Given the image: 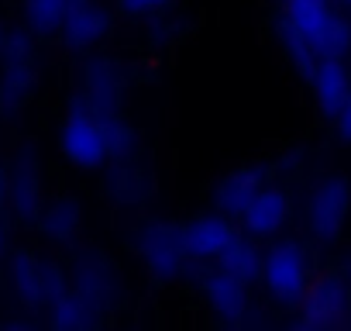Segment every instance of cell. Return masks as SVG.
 <instances>
[{
  "instance_id": "cell-24",
  "label": "cell",
  "mask_w": 351,
  "mask_h": 331,
  "mask_svg": "<svg viewBox=\"0 0 351 331\" xmlns=\"http://www.w3.org/2000/svg\"><path fill=\"white\" fill-rule=\"evenodd\" d=\"M172 0H117V8L131 18H145V14H158L162 8H169Z\"/></svg>"
},
{
  "instance_id": "cell-20",
  "label": "cell",
  "mask_w": 351,
  "mask_h": 331,
  "mask_svg": "<svg viewBox=\"0 0 351 331\" xmlns=\"http://www.w3.org/2000/svg\"><path fill=\"white\" fill-rule=\"evenodd\" d=\"M49 307H52V324L56 328H90L100 314V307L93 300H86L80 290H69V286Z\"/></svg>"
},
{
  "instance_id": "cell-18",
  "label": "cell",
  "mask_w": 351,
  "mask_h": 331,
  "mask_svg": "<svg viewBox=\"0 0 351 331\" xmlns=\"http://www.w3.org/2000/svg\"><path fill=\"white\" fill-rule=\"evenodd\" d=\"M80 221H83V211L69 197H59L52 204H42V211H38V228L52 242H73L76 231H80Z\"/></svg>"
},
{
  "instance_id": "cell-5",
  "label": "cell",
  "mask_w": 351,
  "mask_h": 331,
  "mask_svg": "<svg viewBox=\"0 0 351 331\" xmlns=\"http://www.w3.org/2000/svg\"><path fill=\"white\" fill-rule=\"evenodd\" d=\"M138 255L148 269L152 279L158 283H172L180 279L183 269H186V249H183V235L176 225L169 221H148L141 231H138Z\"/></svg>"
},
{
  "instance_id": "cell-28",
  "label": "cell",
  "mask_w": 351,
  "mask_h": 331,
  "mask_svg": "<svg viewBox=\"0 0 351 331\" xmlns=\"http://www.w3.org/2000/svg\"><path fill=\"white\" fill-rule=\"evenodd\" d=\"M4 42H8V35H4V32H0V52H4Z\"/></svg>"
},
{
  "instance_id": "cell-26",
  "label": "cell",
  "mask_w": 351,
  "mask_h": 331,
  "mask_svg": "<svg viewBox=\"0 0 351 331\" xmlns=\"http://www.w3.org/2000/svg\"><path fill=\"white\" fill-rule=\"evenodd\" d=\"M0 204H8V173H4V166H0Z\"/></svg>"
},
{
  "instance_id": "cell-2",
  "label": "cell",
  "mask_w": 351,
  "mask_h": 331,
  "mask_svg": "<svg viewBox=\"0 0 351 331\" xmlns=\"http://www.w3.org/2000/svg\"><path fill=\"white\" fill-rule=\"evenodd\" d=\"M258 279L265 283L269 297L279 304H300V297L306 293L310 279H313V262L303 242L296 238H282L276 242L269 252H262V273Z\"/></svg>"
},
{
  "instance_id": "cell-15",
  "label": "cell",
  "mask_w": 351,
  "mask_h": 331,
  "mask_svg": "<svg viewBox=\"0 0 351 331\" xmlns=\"http://www.w3.org/2000/svg\"><path fill=\"white\" fill-rule=\"evenodd\" d=\"M8 204L18 218H38L42 211V173L35 155H18L14 173L8 176Z\"/></svg>"
},
{
  "instance_id": "cell-10",
  "label": "cell",
  "mask_w": 351,
  "mask_h": 331,
  "mask_svg": "<svg viewBox=\"0 0 351 331\" xmlns=\"http://www.w3.org/2000/svg\"><path fill=\"white\" fill-rule=\"evenodd\" d=\"M289 194L282 190V187H272V183H265L252 201H248V207L234 218L238 221V228L248 235V238H272V235H279L282 228H286V221H289Z\"/></svg>"
},
{
  "instance_id": "cell-7",
  "label": "cell",
  "mask_w": 351,
  "mask_h": 331,
  "mask_svg": "<svg viewBox=\"0 0 351 331\" xmlns=\"http://www.w3.org/2000/svg\"><path fill=\"white\" fill-rule=\"evenodd\" d=\"M0 59H4V76H0V107L11 114V111L25 107V100L32 97V87H35V52H32L28 35H8Z\"/></svg>"
},
{
  "instance_id": "cell-27",
  "label": "cell",
  "mask_w": 351,
  "mask_h": 331,
  "mask_svg": "<svg viewBox=\"0 0 351 331\" xmlns=\"http://www.w3.org/2000/svg\"><path fill=\"white\" fill-rule=\"evenodd\" d=\"M4 249H8V228L0 225V255H4Z\"/></svg>"
},
{
  "instance_id": "cell-8",
  "label": "cell",
  "mask_w": 351,
  "mask_h": 331,
  "mask_svg": "<svg viewBox=\"0 0 351 331\" xmlns=\"http://www.w3.org/2000/svg\"><path fill=\"white\" fill-rule=\"evenodd\" d=\"M183 235V249H186V259L190 262H217V255L241 235V228L234 225V218L228 214H200L193 221H186L180 228Z\"/></svg>"
},
{
  "instance_id": "cell-17",
  "label": "cell",
  "mask_w": 351,
  "mask_h": 331,
  "mask_svg": "<svg viewBox=\"0 0 351 331\" xmlns=\"http://www.w3.org/2000/svg\"><path fill=\"white\" fill-rule=\"evenodd\" d=\"M73 290H80L86 300H93L100 310L114 300V293H117V279H114V269L104 262V259H97V255H90V259H83L80 262V269H76V286Z\"/></svg>"
},
{
  "instance_id": "cell-19",
  "label": "cell",
  "mask_w": 351,
  "mask_h": 331,
  "mask_svg": "<svg viewBox=\"0 0 351 331\" xmlns=\"http://www.w3.org/2000/svg\"><path fill=\"white\" fill-rule=\"evenodd\" d=\"M217 269H224L228 276H234V279H241V283H255L258 279V273H262V252L255 249V242L252 238H234L221 255H217V262H214Z\"/></svg>"
},
{
  "instance_id": "cell-25",
  "label": "cell",
  "mask_w": 351,
  "mask_h": 331,
  "mask_svg": "<svg viewBox=\"0 0 351 331\" xmlns=\"http://www.w3.org/2000/svg\"><path fill=\"white\" fill-rule=\"evenodd\" d=\"M330 121H334V131H337V138H341L344 145H351V90H348L344 104L337 107V114H334Z\"/></svg>"
},
{
  "instance_id": "cell-9",
  "label": "cell",
  "mask_w": 351,
  "mask_h": 331,
  "mask_svg": "<svg viewBox=\"0 0 351 331\" xmlns=\"http://www.w3.org/2000/svg\"><path fill=\"white\" fill-rule=\"evenodd\" d=\"M11 279H14V290L21 300L28 304H52L62 290H66V279H62V269L56 262H45L32 252H18L14 262H11Z\"/></svg>"
},
{
  "instance_id": "cell-3",
  "label": "cell",
  "mask_w": 351,
  "mask_h": 331,
  "mask_svg": "<svg viewBox=\"0 0 351 331\" xmlns=\"http://www.w3.org/2000/svg\"><path fill=\"white\" fill-rule=\"evenodd\" d=\"M59 148L73 166H80V170H100L110 159L107 155L104 114L93 111L90 104H76L59 128Z\"/></svg>"
},
{
  "instance_id": "cell-4",
  "label": "cell",
  "mask_w": 351,
  "mask_h": 331,
  "mask_svg": "<svg viewBox=\"0 0 351 331\" xmlns=\"http://www.w3.org/2000/svg\"><path fill=\"white\" fill-rule=\"evenodd\" d=\"M351 214V183L344 176H324L306 197V228L320 245H330L344 235Z\"/></svg>"
},
{
  "instance_id": "cell-13",
  "label": "cell",
  "mask_w": 351,
  "mask_h": 331,
  "mask_svg": "<svg viewBox=\"0 0 351 331\" xmlns=\"http://www.w3.org/2000/svg\"><path fill=\"white\" fill-rule=\"evenodd\" d=\"M83 104H90L100 114H117L124 100V76L110 59H90L83 69Z\"/></svg>"
},
{
  "instance_id": "cell-1",
  "label": "cell",
  "mask_w": 351,
  "mask_h": 331,
  "mask_svg": "<svg viewBox=\"0 0 351 331\" xmlns=\"http://www.w3.org/2000/svg\"><path fill=\"white\" fill-rule=\"evenodd\" d=\"M310 45L317 59L324 56H348L351 49V28L348 21L334 11L330 0H286L282 14Z\"/></svg>"
},
{
  "instance_id": "cell-21",
  "label": "cell",
  "mask_w": 351,
  "mask_h": 331,
  "mask_svg": "<svg viewBox=\"0 0 351 331\" xmlns=\"http://www.w3.org/2000/svg\"><path fill=\"white\" fill-rule=\"evenodd\" d=\"M73 0H25V18H28V28L38 32V35H52L62 28V18L69 11Z\"/></svg>"
},
{
  "instance_id": "cell-29",
  "label": "cell",
  "mask_w": 351,
  "mask_h": 331,
  "mask_svg": "<svg viewBox=\"0 0 351 331\" xmlns=\"http://www.w3.org/2000/svg\"><path fill=\"white\" fill-rule=\"evenodd\" d=\"M337 4H344V8H351V0H337Z\"/></svg>"
},
{
  "instance_id": "cell-12",
  "label": "cell",
  "mask_w": 351,
  "mask_h": 331,
  "mask_svg": "<svg viewBox=\"0 0 351 331\" xmlns=\"http://www.w3.org/2000/svg\"><path fill=\"white\" fill-rule=\"evenodd\" d=\"M306 80H310L317 111L324 117H334L337 107L344 104L348 90H351V73H348L344 56H324V59H317L313 69L306 73Z\"/></svg>"
},
{
  "instance_id": "cell-23",
  "label": "cell",
  "mask_w": 351,
  "mask_h": 331,
  "mask_svg": "<svg viewBox=\"0 0 351 331\" xmlns=\"http://www.w3.org/2000/svg\"><path fill=\"white\" fill-rule=\"evenodd\" d=\"M104 131H107V155L110 159H128L134 152V128L124 117L104 114Z\"/></svg>"
},
{
  "instance_id": "cell-16",
  "label": "cell",
  "mask_w": 351,
  "mask_h": 331,
  "mask_svg": "<svg viewBox=\"0 0 351 331\" xmlns=\"http://www.w3.org/2000/svg\"><path fill=\"white\" fill-rule=\"evenodd\" d=\"M59 35L69 49H93L107 35V14L97 4H90V0H73Z\"/></svg>"
},
{
  "instance_id": "cell-11",
  "label": "cell",
  "mask_w": 351,
  "mask_h": 331,
  "mask_svg": "<svg viewBox=\"0 0 351 331\" xmlns=\"http://www.w3.org/2000/svg\"><path fill=\"white\" fill-rule=\"evenodd\" d=\"M200 290H204L210 310H214L224 324H241V321H245V314H248V307H252V300H248V283H241V279H234V276H228L224 269L214 266V269L204 273Z\"/></svg>"
},
{
  "instance_id": "cell-14",
  "label": "cell",
  "mask_w": 351,
  "mask_h": 331,
  "mask_svg": "<svg viewBox=\"0 0 351 331\" xmlns=\"http://www.w3.org/2000/svg\"><path fill=\"white\" fill-rule=\"evenodd\" d=\"M265 183H269V173L262 170V166H245V170H234V173H228V176L217 183L214 204H217L221 214L238 218V214L248 207V201H252Z\"/></svg>"
},
{
  "instance_id": "cell-22",
  "label": "cell",
  "mask_w": 351,
  "mask_h": 331,
  "mask_svg": "<svg viewBox=\"0 0 351 331\" xmlns=\"http://www.w3.org/2000/svg\"><path fill=\"white\" fill-rule=\"evenodd\" d=\"M276 35H279V45H282V52L289 56V62L306 76L310 69H313V62H317V56L310 52V45L303 42V35L286 21V18H279V25H276Z\"/></svg>"
},
{
  "instance_id": "cell-6",
  "label": "cell",
  "mask_w": 351,
  "mask_h": 331,
  "mask_svg": "<svg viewBox=\"0 0 351 331\" xmlns=\"http://www.w3.org/2000/svg\"><path fill=\"white\" fill-rule=\"evenodd\" d=\"M351 310V283L341 273L313 276L306 293L300 297V328H334Z\"/></svg>"
}]
</instances>
